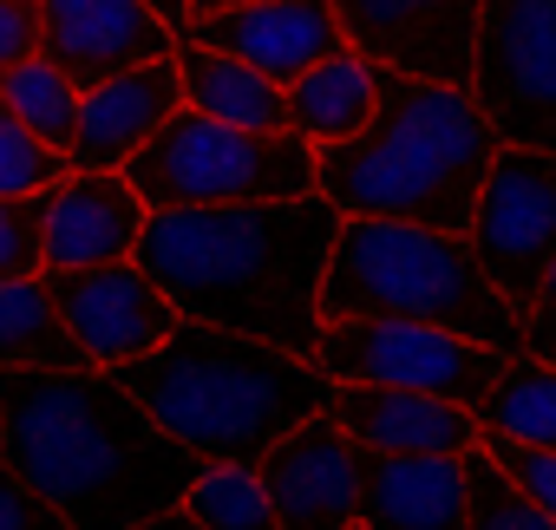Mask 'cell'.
Returning a JSON list of instances; mask_svg holds the SVG:
<instances>
[{
    "label": "cell",
    "mask_w": 556,
    "mask_h": 530,
    "mask_svg": "<svg viewBox=\"0 0 556 530\" xmlns=\"http://www.w3.org/2000/svg\"><path fill=\"white\" fill-rule=\"evenodd\" d=\"M334 229H341V210L321 190L275 197V203L151 210L131 262L164 289V302L184 321H210V328L315 361L321 269H328Z\"/></svg>",
    "instance_id": "obj_1"
},
{
    "label": "cell",
    "mask_w": 556,
    "mask_h": 530,
    "mask_svg": "<svg viewBox=\"0 0 556 530\" xmlns=\"http://www.w3.org/2000/svg\"><path fill=\"white\" fill-rule=\"evenodd\" d=\"M0 465L73 530H131L203 471L105 367H0Z\"/></svg>",
    "instance_id": "obj_2"
},
{
    "label": "cell",
    "mask_w": 556,
    "mask_h": 530,
    "mask_svg": "<svg viewBox=\"0 0 556 530\" xmlns=\"http://www.w3.org/2000/svg\"><path fill=\"white\" fill-rule=\"evenodd\" d=\"M105 374L197 465H255L275 439L328 406V374L315 361L210 321H177L151 354Z\"/></svg>",
    "instance_id": "obj_3"
},
{
    "label": "cell",
    "mask_w": 556,
    "mask_h": 530,
    "mask_svg": "<svg viewBox=\"0 0 556 530\" xmlns=\"http://www.w3.org/2000/svg\"><path fill=\"white\" fill-rule=\"evenodd\" d=\"M491 157L497 138L465 86L406 79L380 66L374 118L348 144L315 151V190L341 216H387L465 236Z\"/></svg>",
    "instance_id": "obj_4"
},
{
    "label": "cell",
    "mask_w": 556,
    "mask_h": 530,
    "mask_svg": "<svg viewBox=\"0 0 556 530\" xmlns=\"http://www.w3.org/2000/svg\"><path fill=\"white\" fill-rule=\"evenodd\" d=\"M426 321L465 335L497 354H536L530 321L478 276L465 236L387 223V216H341L328 269H321V321Z\"/></svg>",
    "instance_id": "obj_5"
},
{
    "label": "cell",
    "mask_w": 556,
    "mask_h": 530,
    "mask_svg": "<svg viewBox=\"0 0 556 530\" xmlns=\"http://www.w3.org/2000/svg\"><path fill=\"white\" fill-rule=\"evenodd\" d=\"M125 184L144 210H197V203H275L315 190V144L295 131H236L190 105H177L131 157Z\"/></svg>",
    "instance_id": "obj_6"
},
{
    "label": "cell",
    "mask_w": 556,
    "mask_h": 530,
    "mask_svg": "<svg viewBox=\"0 0 556 530\" xmlns=\"http://www.w3.org/2000/svg\"><path fill=\"white\" fill-rule=\"evenodd\" d=\"M465 92L497 144L556 157V0H478Z\"/></svg>",
    "instance_id": "obj_7"
},
{
    "label": "cell",
    "mask_w": 556,
    "mask_h": 530,
    "mask_svg": "<svg viewBox=\"0 0 556 530\" xmlns=\"http://www.w3.org/2000/svg\"><path fill=\"white\" fill-rule=\"evenodd\" d=\"M510 354L478 348L465 335L426 328V321H321L315 328V367L328 380H361V387H406V393H432L452 406H478L497 380Z\"/></svg>",
    "instance_id": "obj_8"
},
{
    "label": "cell",
    "mask_w": 556,
    "mask_h": 530,
    "mask_svg": "<svg viewBox=\"0 0 556 530\" xmlns=\"http://www.w3.org/2000/svg\"><path fill=\"white\" fill-rule=\"evenodd\" d=\"M465 249L478 262V276L523 315L543 269L556 262V157L549 151L497 144L465 223Z\"/></svg>",
    "instance_id": "obj_9"
},
{
    "label": "cell",
    "mask_w": 556,
    "mask_h": 530,
    "mask_svg": "<svg viewBox=\"0 0 556 530\" xmlns=\"http://www.w3.org/2000/svg\"><path fill=\"white\" fill-rule=\"evenodd\" d=\"M40 282H47V302H53L60 328L79 341V354L92 367H125V361L151 354L184 321L131 255L125 262H92V269H40Z\"/></svg>",
    "instance_id": "obj_10"
},
{
    "label": "cell",
    "mask_w": 556,
    "mask_h": 530,
    "mask_svg": "<svg viewBox=\"0 0 556 530\" xmlns=\"http://www.w3.org/2000/svg\"><path fill=\"white\" fill-rule=\"evenodd\" d=\"M341 34L387 73L465 86L471 40H478V0H334Z\"/></svg>",
    "instance_id": "obj_11"
},
{
    "label": "cell",
    "mask_w": 556,
    "mask_h": 530,
    "mask_svg": "<svg viewBox=\"0 0 556 530\" xmlns=\"http://www.w3.org/2000/svg\"><path fill=\"white\" fill-rule=\"evenodd\" d=\"M275 530H361V445L328 419H302L255 458Z\"/></svg>",
    "instance_id": "obj_12"
},
{
    "label": "cell",
    "mask_w": 556,
    "mask_h": 530,
    "mask_svg": "<svg viewBox=\"0 0 556 530\" xmlns=\"http://www.w3.org/2000/svg\"><path fill=\"white\" fill-rule=\"evenodd\" d=\"M197 47H216L229 60H242L249 73L295 86L308 66H321L334 47H348L334 0H242V8H216V14H190Z\"/></svg>",
    "instance_id": "obj_13"
},
{
    "label": "cell",
    "mask_w": 556,
    "mask_h": 530,
    "mask_svg": "<svg viewBox=\"0 0 556 530\" xmlns=\"http://www.w3.org/2000/svg\"><path fill=\"white\" fill-rule=\"evenodd\" d=\"M170 53L177 34L144 0H40V60H53L79 92Z\"/></svg>",
    "instance_id": "obj_14"
},
{
    "label": "cell",
    "mask_w": 556,
    "mask_h": 530,
    "mask_svg": "<svg viewBox=\"0 0 556 530\" xmlns=\"http://www.w3.org/2000/svg\"><path fill=\"white\" fill-rule=\"evenodd\" d=\"M144 203L125 171H66L40 197V269H92L125 262L144 229Z\"/></svg>",
    "instance_id": "obj_15"
},
{
    "label": "cell",
    "mask_w": 556,
    "mask_h": 530,
    "mask_svg": "<svg viewBox=\"0 0 556 530\" xmlns=\"http://www.w3.org/2000/svg\"><path fill=\"white\" fill-rule=\"evenodd\" d=\"M184 105L177 92V66L170 60H151V66H131V73H112L99 86L79 92V125H73V144H66V164L73 171H125V157Z\"/></svg>",
    "instance_id": "obj_16"
},
{
    "label": "cell",
    "mask_w": 556,
    "mask_h": 530,
    "mask_svg": "<svg viewBox=\"0 0 556 530\" xmlns=\"http://www.w3.org/2000/svg\"><path fill=\"white\" fill-rule=\"evenodd\" d=\"M361 530H471L465 452H367L361 445Z\"/></svg>",
    "instance_id": "obj_17"
},
{
    "label": "cell",
    "mask_w": 556,
    "mask_h": 530,
    "mask_svg": "<svg viewBox=\"0 0 556 530\" xmlns=\"http://www.w3.org/2000/svg\"><path fill=\"white\" fill-rule=\"evenodd\" d=\"M321 413L367 452H471L478 445V426L465 406L432 400V393H406V387L328 380Z\"/></svg>",
    "instance_id": "obj_18"
},
{
    "label": "cell",
    "mask_w": 556,
    "mask_h": 530,
    "mask_svg": "<svg viewBox=\"0 0 556 530\" xmlns=\"http://www.w3.org/2000/svg\"><path fill=\"white\" fill-rule=\"evenodd\" d=\"M170 66H177V92H184L190 112H203L216 125H236V131H289L282 86L249 73L242 60H229L216 47H197V40H177Z\"/></svg>",
    "instance_id": "obj_19"
},
{
    "label": "cell",
    "mask_w": 556,
    "mask_h": 530,
    "mask_svg": "<svg viewBox=\"0 0 556 530\" xmlns=\"http://www.w3.org/2000/svg\"><path fill=\"white\" fill-rule=\"evenodd\" d=\"M374 79H380V66H374L367 53L334 47V53H328L321 66H308L295 86H282V99H289V131H295L302 144H315V151L348 144V138L374 118Z\"/></svg>",
    "instance_id": "obj_20"
},
{
    "label": "cell",
    "mask_w": 556,
    "mask_h": 530,
    "mask_svg": "<svg viewBox=\"0 0 556 530\" xmlns=\"http://www.w3.org/2000/svg\"><path fill=\"white\" fill-rule=\"evenodd\" d=\"M478 439H510L556 452V354H517L497 367L491 393L471 406Z\"/></svg>",
    "instance_id": "obj_21"
},
{
    "label": "cell",
    "mask_w": 556,
    "mask_h": 530,
    "mask_svg": "<svg viewBox=\"0 0 556 530\" xmlns=\"http://www.w3.org/2000/svg\"><path fill=\"white\" fill-rule=\"evenodd\" d=\"M0 367H92L79 341L60 328L40 276L0 282Z\"/></svg>",
    "instance_id": "obj_22"
},
{
    "label": "cell",
    "mask_w": 556,
    "mask_h": 530,
    "mask_svg": "<svg viewBox=\"0 0 556 530\" xmlns=\"http://www.w3.org/2000/svg\"><path fill=\"white\" fill-rule=\"evenodd\" d=\"M0 105H8L40 144H53V151H66L73 144V125H79V86L53 66V60H21V66H8L0 73Z\"/></svg>",
    "instance_id": "obj_23"
},
{
    "label": "cell",
    "mask_w": 556,
    "mask_h": 530,
    "mask_svg": "<svg viewBox=\"0 0 556 530\" xmlns=\"http://www.w3.org/2000/svg\"><path fill=\"white\" fill-rule=\"evenodd\" d=\"M177 510L197 517L203 530H275V510H268L255 465H203L190 478V491L177 497Z\"/></svg>",
    "instance_id": "obj_24"
},
{
    "label": "cell",
    "mask_w": 556,
    "mask_h": 530,
    "mask_svg": "<svg viewBox=\"0 0 556 530\" xmlns=\"http://www.w3.org/2000/svg\"><path fill=\"white\" fill-rule=\"evenodd\" d=\"M465 523H471V530H556V523L510 484V471H504L484 445L465 452Z\"/></svg>",
    "instance_id": "obj_25"
},
{
    "label": "cell",
    "mask_w": 556,
    "mask_h": 530,
    "mask_svg": "<svg viewBox=\"0 0 556 530\" xmlns=\"http://www.w3.org/2000/svg\"><path fill=\"white\" fill-rule=\"evenodd\" d=\"M66 151L40 144L8 105H0V203H21V197H47L60 177H66Z\"/></svg>",
    "instance_id": "obj_26"
},
{
    "label": "cell",
    "mask_w": 556,
    "mask_h": 530,
    "mask_svg": "<svg viewBox=\"0 0 556 530\" xmlns=\"http://www.w3.org/2000/svg\"><path fill=\"white\" fill-rule=\"evenodd\" d=\"M504 471H510V484L556 523V452H536V445H510V439H478Z\"/></svg>",
    "instance_id": "obj_27"
},
{
    "label": "cell",
    "mask_w": 556,
    "mask_h": 530,
    "mask_svg": "<svg viewBox=\"0 0 556 530\" xmlns=\"http://www.w3.org/2000/svg\"><path fill=\"white\" fill-rule=\"evenodd\" d=\"M40 276V197L0 203V282Z\"/></svg>",
    "instance_id": "obj_28"
},
{
    "label": "cell",
    "mask_w": 556,
    "mask_h": 530,
    "mask_svg": "<svg viewBox=\"0 0 556 530\" xmlns=\"http://www.w3.org/2000/svg\"><path fill=\"white\" fill-rule=\"evenodd\" d=\"M0 530H73L34 484H21L8 465H0Z\"/></svg>",
    "instance_id": "obj_29"
},
{
    "label": "cell",
    "mask_w": 556,
    "mask_h": 530,
    "mask_svg": "<svg viewBox=\"0 0 556 530\" xmlns=\"http://www.w3.org/2000/svg\"><path fill=\"white\" fill-rule=\"evenodd\" d=\"M40 53V0H0V73Z\"/></svg>",
    "instance_id": "obj_30"
},
{
    "label": "cell",
    "mask_w": 556,
    "mask_h": 530,
    "mask_svg": "<svg viewBox=\"0 0 556 530\" xmlns=\"http://www.w3.org/2000/svg\"><path fill=\"white\" fill-rule=\"evenodd\" d=\"M523 321H530V341H536V354H556V262L543 269V282H536V295H530Z\"/></svg>",
    "instance_id": "obj_31"
},
{
    "label": "cell",
    "mask_w": 556,
    "mask_h": 530,
    "mask_svg": "<svg viewBox=\"0 0 556 530\" xmlns=\"http://www.w3.org/2000/svg\"><path fill=\"white\" fill-rule=\"evenodd\" d=\"M144 8H151V14H157L170 34H177V40L190 34V0H144Z\"/></svg>",
    "instance_id": "obj_32"
},
{
    "label": "cell",
    "mask_w": 556,
    "mask_h": 530,
    "mask_svg": "<svg viewBox=\"0 0 556 530\" xmlns=\"http://www.w3.org/2000/svg\"><path fill=\"white\" fill-rule=\"evenodd\" d=\"M131 530H203V523H197V517H184V510L170 504V510H157V517H144V523H131Z\"/></svg>",
    "instance_id": "obj_33"
},
{
    "label": "cell",
    "mask_w": 556,
    "mask_h": 530,
    "mask_svg": "<svg viewBox=\"0 0 556 530\" xmlns=\"http://www.w3.org/2000/svg\"><path fill=\"white\" fill-rule=\"evenodd\" d=\"M216 8H242V0H190V14H216Z\"/></svg>",
    "instance_id": "obj_34"
}]
</instances>
